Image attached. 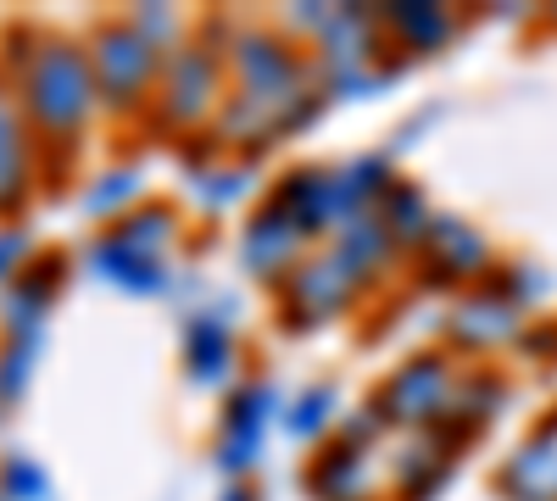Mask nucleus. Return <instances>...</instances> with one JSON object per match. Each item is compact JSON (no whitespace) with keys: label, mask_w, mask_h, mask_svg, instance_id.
Wrapping results in <instances>:
<instances>
[{"label":"nucleus","mask_w":557,"mask_h":501,"mask_svg":"<svg viewBox=\"0 0 557 501\" xmlns=\"http://www.w3.org/2000/svg\"><path fill=\"white\" fill-rule=\"evenodd\" d=\"M0 479H7V501H51V485H45V474L23 458H12L7 468H0Z\"/></svg>","instance_id":"obj_3"},{"label":"nucleus","mask_w":557,"mask_h":501,"mask_svg":"<svg viewBox=\"0 0 557 501\" xmlns=\"http://www.w3.org/2000/svg\"><path fill=\"white\" fill-rule=\"evenodd\" d=\"M23 123L17 112L7 107V96H0V206H17L23 196Z\"/></svg>","instance_id":"obj_2"},{"label":"nucleus","mask_w":557,"mask_h":501,"mask_svg":"<svg viewBox=\"0 0 557 501\" xmlns=\"http://www.w3.org/2000/svg\"><path fill=\"white\" fill-rule=\"evenodd\" d=\"M23 256V235H0V279L12 273V262Z\"/></svg>","instance_id":"obj_4"},{"label":"nucleus","mask_w":557,"mask_h":501,"mask_svg":"<svg viewBox=\"0 0 557 501\" xmlns=\"http://www.w3.org/2000/svg\"><path fill=\"white\" fill-rule=\"evenodd\" d=\"M89 96H96V78H89L84 57L73 45H45L28 67V84H23V107L34 112L39 128H78L84 112H89Z\"/></svg>","instance_id":"obj_1"}]
</instances>
